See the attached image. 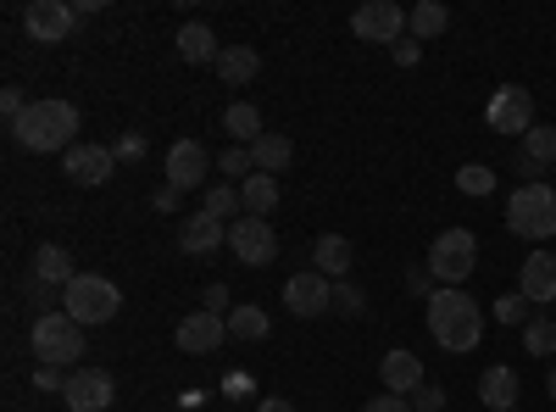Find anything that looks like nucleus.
<instances>
[{
  "label": "nucleus",
  "instance_id": "bb28decb",
  "mask_svg": "<svg viewBox=\"0 0 556 412\" xmlns=\"http://www.w3.org/2000/svg\"><path fill=\"white\" fill-rule=\"evenodd\" d=\"M251 157H256V173H285L290 157H295V146L285 140V134H262V140L251 146Z\"/></svg>",
  "mask_w": 556,
  "mask_h": 412
},
{
  "label": "nucleus",
  "instance_id": "ddd939ff",
  "mask_svg": "<svg viewBox=\"0 0 556 412\" xmlns=\"http://www.w3.org/2000/svg\"><path fill=\"white\" fill-rule=\"evenodd\" d=\"M173 340H178V351L184 357H212L223 340H228V317H217V312H190V317H184V324L173 329Z\"/></svg>",
  "mask_w": 556,
  "mask_h": 412
},
{
  "label": "nucleus",
  "instance_id": "aec40b11",
  "mask_svg": "<svg viewBox=\"0 0 556 412\" xmlns=\"http://www.w3.org/2000/svg\"><path fill=\"white\" fill-rule=\"evenodd\" d=\"M523 301H556V257L551 251H534L523 262Z\"/></svg>",
  "mask_w": 556,
  "mask_h": 412
},
{
  "label": "nucleus",
  "instance_id": "5701e85b",
  "mask_svg": "<svg viewBox=\"0 0 556 412\" xmlns=\"http://www.w3.org/2000/svg\"><path fill=\"white\" fill-rule=\"evenodd\" d=\"M34 279H39V285H62V290H67V285L78 279V273H73V257H67L62 246H39V251H34Z\"/></svg>",
  "mask_w": 556,
  "mask_h": 412
},
{
  "label": "nucleus",
  "instance_id": "7c9ffc66",
  "mask_svg": "<svg viewBox=\"0 0 556 412\" xmlns=\"http://www.w3.org/2000/svg\"><path fill=\"white\" fill-rule=\"evenodd\" d=\"M523 351L529 357H556V317H529L523 324Z\"/></svg>",
  "mask_w": 556,
  "mask_h": 412
},
{
  "label": "nucleus",
  "instance_id": "a18cd8bd",
  "mask_svg": "<svg viewBox=\"0 0 556 412\" xmlns=\"http://www.w3.org/2000/svg\"><path fill=\"white\" fill-rule=\"evenodd\" d=\"M256 412H295L285 396H267V401H256Z\"/></svg>",
  "mask_w": 556,
  "mask_h": 412
},
{
  "label": "nucleus",
  "instance_id": "473e14b6",
  "mask_svg": "<svg viewBox=\"0 0 556 412\" xmlns=\"http://www.w3.org/2000/svg\"><path fill=\"white\" fill-rule=\"evenodd\" d=\"M217 173H228V178H240V185H245V178L256 173V157H251V146H228V151L217 157Z\"/></svg>",
  "mask_w": 556,
  "mask_h": 412
},
{
  "label": "nucleus",
  "instance_id": "7ed1b4c3",
  "mask_svg": "<svg viewBox=\"0 0 556 412\" xmlns=\"http://www.w3.org/2000/svg\"><path fill=\"white\" fill-rule=\"evenodd\" d=\"M62 312L73 317V324H84V329L112 324V317L123 312V290L106 279V273H78V279L62 290Z\"/></svg>",
  "mask_w": 556,
  "mask_h": 412
},
{
  "label": "nucleus",
  "instance_id": "58836bf2",
  "mask_svg": "<svg viewBox=\"0 0 556 412\" xmlns=\"http://www.w3.org/2000/svg\"><path fill=\"white\" fill-rule=\"evenodd\" d=\"M0 112H7V123H17V117L28 112V101H23V89H0Z\"/></svg>",
  "mask_w": 556,
  "mask_h": 412
},
{
  "label": "nucleus",
  "instance_id": "72a5a7b5",
  "mask_svg": "<svg viewBox=\"0 0 556 412\" xmlns=\"http://www.w3.org/2000/svg\"><path fill=\"white\" fill-rule=\"evenodd\" d=\"M490 317H495V324H506V329H518V324H523V296H501V301L490 307Z\"/></svg>",
  "mask_w": 556,
  "mask_h": 412
},
{
  "label": "nucleus",
  "instance_id": "4c0bfd02",
  "mask_svg": "<svg viewBox=\"0 0 556 412\" xmlns=\"http://www.w3.org/2000/svg\"><path fill=\"white\" fill-rule=\"evenodd\" d=\"M390 57H395L401 67H417V57H424V39H412V34H406L401 45H390Z\"/></svg>",
  "mask_w": 556,
  "mask_h": 412
},
{
  "label": "nucleus",
  "instance_id": "f8f14e48",
  "mask_svg": "<svg viewBox=\"0 0 556 412\" xmlns=\"http://www.w3.org/2000/svg\"><path fill=\"white\" fill-rule=\"evenodd\" d=\"M62 401H67L73 412H106V407L117 401V385H112V374H106V369H73V374H67Z\"/></svg>",
  "mask_w": 556,
  "mask_h": 412
},
{
  "label": "nucleus",
  "instance_id": "39448f33",
  "mask_svg": "<svg viewBox=\"0 0 556 412\" xmlns=\"http://www.w3.org/2000/svg\"><path fill=\"white\" fill-rule=\"evenodd\" d=\"M28 340H34V357L51 362V369H78L84 357V324H73L67 312H39Z\"/></svg>",
  "mask_w": 556,
  "mask_h": 412
},
{
  "label": "nucleus",
  "instance_id": "a211bd4d",
  "mask_svg": "<svg viewBox=\"0 0 556 412\" xmlns=\"http://www.w3.org/2000/svg\"><path fill=\"white\" fill-rule=\"evenodd\" d=\"M479 401H484L490 412H513V407H518V374L506 369V362L484 369V379H479Z\"/></svg>",
  "mask_w": 556,
  "mask_h": 412
},
{
  "label": "nucleus",
  "instance_id": "c9c22d12",
  "mask_svg": "<svg viewBox=\"0 0 556 412\" xmlns=\"http://www.w3.org/2000/svg\"><path fill=\"white\" fill-rule=\"evenodd\" d=\"M334 307H340L345 317H362V307H367V296H362L356 285H345V279H340V285H334Z\"/></svg>",
  "mask_w": 556,
  "mask_h": 412
},
{
  "label": "nucleus",
  "instance_id": "a878e982",
  "mask_svg": "<svg viewBox=\"0 0 556 412\" xmlns=\"http://www.w3.org/2000/svg\"><path fill=\"white\" fill-rule=\"evenodd\" d=\"M223 134H235L240 146H256L262 140V112L251 101H235V107L223 112Z\"/></svg>",
  "mask_w": 556,
  "mask_h": 412
},
{
  "label": "nucleus",
  "instance_id": "a19ab883",
  "mask_svg": "<svg viewBox=\"0 0 556 412\" xmlns=\"http://www.w3.org/2000/svg\"><path fill=\"white\" fill-rule=\"evenodd\" d=\"M112 157H123V162H139V157H146V140H139V134H123V140L112 146Z\"/></svg>",
  "mask_w": 556,
  "mask_h": 412
},
{
  "label": "nucleus",
  "instance_id": "4be33fe9",
  "mask_svg": "<svg viewBox=\"0 0 556 412\" xmlns=\"http://www.w3.org/2000/svg\"><path fill=\"white\" fill-rule=\"evenodd\" d=\"M178 57H184V62H195V67H201V62L217 67L223 45H217V34H212L206 23H184V28H178Z\"/></svg>",
  "mask_w": 556,
  "mask_h": 412
},
{
  "label": "nucleus",
  "instance_id": "f3484780",
  "mask_svg": "<svg viewBox=\"0 0 556 412\" xmlns=\"http://www.w3.org/2000/svg\"><path fill=\"white\" fill-rule=\"evenodd\" d=\"M379 379H384L390 396H412L417 385H429V379H424V362H417L412 351H384V357H379Z\"/></svg>",
  "mask_w": 556,
  "mask_h": 412
},
{
  "label": "nucleus",
  "instance_id": "f03ea898",
  "mask_svg": "<svg viewBox=\"0 0 556 412\" xmlns=\"http://www.w3.org/2000/svg\"><path fill=\"white\" fill-rule=\"evenodd\" d=\"M12 140L39 157H51V151L67 157L78 146V107L73 101H28V112L12 123Z\"/></svg>",
  "mask_w": 556,
  "mask_h": 412
},
{
  "label": "nucleus",
  "instance_id": "ea45409f",
  "mask_svg": "<svg viewBox=\"0 0 556 412\" xmlns=\"http://www.w3.org/2000/svg\"><path fill=\"white\" fill-rule=\"evenodd\" d=\"M362 412H412V401H406V396H390V390H384V396H374V401H367Z\"/></svg>",
  "mask_w": 556,
  "mask_h": 412
},
{
  "label": "nucleus",
  "instance_id": "c85d7f7f",
  "mask_svg": "<svg viewBox=\"0 0 556 412\" xmlns=\"http://www.w3.org/2000/svg\"><path fill=\"white\" fill-rule=\"evenodd\" d=\"M201 212H212V217H223V223H240V217H245V201H240V190H235V185H212Z\"/></svg>",
  "mask_w": 556,
  "mask_h": 412
},
{
  "label": "nucleus",
  "instance_id": "412c9836",
  "mask_svg": "<svg viewBox=\"0 0 556 412\" xmlns=\"http://www.w3.org/2000/svg\"><path fill=\"white\" fill-rule=\"evenodd\" d=\"M312 267L323 273V279H345V273H351V240L345 235H317Z\"/></svg>",
  "mask_w": 556,
  "mask_h": 412
},
{
  "label": "nucleus",
  "instance_id": "6e6552de",
  "mask_svg": "<svg viewBox=\"0 0 556 412\" xmlns=\"http://www.w3.org/2000/svg\"><path fill=\"white\" fill-rule=\"evenodd\" d=\"M484 123L495 134H529L534 128V96L523 84H501L490 96V107H484Z\"/></svg>",
  "mask_w": 556,
  "mask_h": 412
},
{
  "label": "nucleus",
  "instance_id": "6ab92c4d",
  "mask_svg": "<svg viewBox=\"0 0 556 412\" xmlns=\"http://www.w3.org/2000/svg\"><path fill=\"white\" fill-rule=\"evenodd\" d=\"M262 73V57H256V45H223V57H217V78L228 89H240Z\"/></svg>",
  "mask_w": 556,
  "mask_h": 412
},
{
  "label": "nucleus",
  "instance_id": "e433bc0d",
  "mask_svg": "<svg viewBox=\"0 0 556 412\" xmlns=\"http://www.w3.org/2000/svg\"><path fill=\"white\" fill-rule=\"evenodd\" d=\"M34 390H67V369H51V362H39V369H34Z\"/></svg>",
  "mask_w": 556,
  "mask_h": 412
},
{
  "label": "nucleus",
  "instance_id": "b1692460",
  "mask_svg": "<svg viewBox=\"0 0 556 412\" xmlns=\"http://www.w3.org/2000/svg\"><path fill=\"white\" fill-rule=\"evenodd\" d=\"M406 28H412V39H440L451 28V12L440 7V0H417V7L406 12Z\"/></svg>",
  "mask_w": 556,
  "mask_h": 412
},
{
  "label": "nucleus",
  "instance_id": "1a4fd4ad",
  "mask_svg": "<svg viewBox=\"0 0 556 412\" xmlns=\"http://www.w3.org/2000/svg\"><path fill=\"white\" fill-rule=\"evenodd\" d=\"M167 185L173 190H212V157L201 140H173L167 146Z\"/></svg>",
  "mask_w": 556,
  "mask_h": 412
},
{
  "label": "nucleus",
  "instance_id": "f257e3e1",
  "mask_svg": "<svg viewBox=\"0 0 556 412\" xmlns=\"http://www.w3.org/2000/svg\"><path fill=\"white\" fill-rule=\"evenodd\" d=\"M429 335H434V346L451 351V357L479 351V340H484V312H479V301H473L468 290H434V296H429Z\"/></svg>",
  "mask_w": 556,
  "mask_h": 412
},
{
  "label": "nucleus",
  "instance_id": "9b49d317",
  "mask_svg": "<svg viewBox=\"0 0 556 412\" xmlns=\"http://www.w3.org/2000/svg\"><path fill=\"white\" fill-rule=\"evenodd\" d=\"M23 28H28L34 45H62L78 28V12L67 7V0H34V7L23 12Z\"/></svg>",
  "mask_w": 556,
  "mask_h": 412
},
{
  "label": "nucleus",
  "instance_id": "37998d69",
  "mask_svg": "<svg viewBox=\"0 0 556 412\" xmlns=\"http://www.w3.org/2000/svg\"><path fill=\"white\" fill-rule=\"evenodd\" d=\"M206 312H217V317L228 312V285H212V290H206Z\"/></svg>",
  "mask_w": 556,
  "mask_h": 412
},
{
  "label": "nucleus",
  "instance_id": "49530a36",
  "mask_svg": "<svg viewBox=\"0 0 556 412\" xmlns=\"http://www.w3.org/2000/svg\"><path fill=\"white\" fill-rule=\"evenodd\" d=\"M551 401H556V369H551Z\"/></svg>",
  "mask_w": 556,
  "mask_h": 412
},
{
  "label": "nucleus",
  "instance_id": "9d476101",
  "mask_svg": "<svg viewBox=\"0 0 556 412\" xmlns=\"http://www.w3.org/2000/svg\"><path fill=\"white\" fill-rule=\"evenodd\" d=\"M228 246H235V257L245 267H267L278 257V235H273V223L267 217H240V223H228Z\"/></svg>",
  "mask_w": 556,
  "mask_h": 412
},
{
  "label": "nucleus",
  "instance_id": "393cba45",
  "mask_svg": "<svg viewBox=\"0 0 556 412\" xmlns=\"http://www.w3.org/2000/svg\"><path fill=\"white\" fill-rule=\"evenodd\" d=\"M240 201H245V217H267L278 207V178L273 173H251L240 185Z\"/></svg>",
  "mask_w": 556,
  "mask_h": 412
},
{
  "label": "nucleus",
  "instance_id": "423d86ee",
  "mask_svg": "<svg viewBox=\"0 0 556 412\" xmlns=\"http://www.w3.org/2000/svg\"><path fill=\"white\" fill-rule=\"evenodd\" d=\"M429 267H434V279L445 290H462V279L479 267V240L468 235V228H440L434 246H429Z\"/></svg>",
  "mask_w": 556,
  "mask_h": 412
},
{
  "label": "nucleus",
  "instance_id": "2f4dec72",
  "mask_svg": "<svg viewBox=\"0 0 556 412\" xmlns=\"http://www.w3.org/2000/svg\"><path fill=\"white\" fill-rule=\"evenodd\" d=\"M456 190H462V196H490V190H495V173H490L484 162H468V167L456 173Z\"/></svg>",
  "mask_w": 556,
  "mask_h": 412
},
{
  "label": "nucleus",
  "instance_id": "4468645a",
  "mask_svg": "<svg viewBox=\"0 0 556 412\" xmlns=\"http://www.w3.org/2000/svg\"><path fill=\"white\" fill-rule=\"evenodd\" d=\"M285 307H290L295 317H317V312L334 307V285L323 279L317 267H306V273H295V279L285 285Z\"/></svg>",
  "mask_w": 556,
  "mask_h": 412
},
{
  "label": "nucleus",
  "instance_id": "2eb2a0df",
  "mask_svg": "<svg viewBox=\"0 0 556 412\" xmlns=\"http://www.w3.org/2000/svg\"><path fill=\"white\" fill-rule=\"evenodd\" d=\"M67 178H73V185H84V190H96V185H106V178H112V167H117V157H112V146H73L67 157Z\"/></svg>",
  "mask_w": 556,
  "mask_h": 412
},
{
  "label": "nucleus",
  "instance_id": "20e7f679",
  "mask_svg": "<svg viewBox=\"0 0 556 412\" xmlns=\"http://www.w3.org/2000/svg\"><path fill=\"white\" fill-rule=\"evenodd\" d=\"M506 228L523 240H551L556 235V185H518L506 201Z\"/></svg>",
  "mask_w": 556,
  "mask_h": 412
},
{
  "label": "nucleus",
  "instance_id": "cd10ccee",
  "mask_svg": "<svg viewBox=\"0 0 556 412\" xmlns=\"http://www.w3.org/2000/svg\"><path fill=\"white\" fill-rule=\"evenodd\" d=\"M518 157H529V162H540V167H556V128L551 123H534L529 134H523V151Z\"/></svg>",
  "mask_w": 556,
  "mask_h": 412
},
{
  "label": "nucleus",
  "instance_id": "f704fd0d",
  "mask_svg": "<svg viewBox=\"0 0 556 412\" xmlns=\"http://www.w3.org/2000/svg\"><path fill=\"white\" fill-rule=\"evenodd\" d=\"M406 401H412V412H445V390L440 385H417Z\"/></svg>",
  "mask_w": 556,
  "mask_h": 412
},
{
  "label": "nucleus",
  "instance_id": "de8ad7c7",
  "mask_svg": "<svg viewBox=\"0 0 556 412\" xmlns=\"http://www.w3.org/2000/svg\"><path fill=\"white\" fill-rule=\"evenodd\" d=\"M551 178H556V167H551Z\"/></svg>",
  "mask_w": 556,
  "mask_h": 412
},
{
  "label": "nucleus",
  "instance_id": "dca6fc26",
  "mask_svg": "<svg viewBox=\"0 0 556 412\" xmlns=\"http://www.w3.org/2000/svg\"><path fill=\"white\" fill-rule=\"evenodd\" d=\"M223 240H228V223L212 217V212H195V217L178 223V246L190 251V257H206V251H217Z\"/></svg>",
  "mask_w": 556,
  "mask_h": 412
},
{
  "label": "nucleus",
  "instance_id": "c03bdc74",
  "mask_svg": "<svg viewBox=\"0 0 556 412\" xmlns=\"http://www.w3.org/2000/svg\"><path fill=\"white\" fill-rule=\"evenodd\" d=\"M178 201H184V190H173V185L156 190V207H162V212H178Z\"/></svg>",
  "mask_w": 556,
  "mask_h": 412
},
{
  "label": "nucleus",
  "instance_id": "79ce46f5",
  "mask_svg": "<svg viewBox=\"0 0 556 412\" xmlns=\"http://www.w3.org/2000/svg\"><path fill=\"white\" fill-rule=\"evenodd\" d=\"M28 290H34V301H39L45 312H56V285H39V279H28Z\"/></svg>",
  "mask_w": 556,
  "mask_h": 412
},
{
  "label": "nucleus",
  "instance_id": "c756f323",
  "mask_svg": "<svg viewBox=\"0 0 556 412\" xmlns=\"http://www.w3.org/2000/svg\"><path fill=\"white\" fill-rule=\"evenodd\" d=\"M273 324H267V312L262 307H235V312H228V335H235V340H262Z\"/></svg>",
  "mask_w": 556,
  "mask_h": 412
},
{
  "label": "nucleus",
  "instance_id": "0eeeda50",
  "mask_svg": "<svg viewBox=\"0 0 556 412\" xmlns=\"http://www.w3.org/2000/svg\"><path fill=\"white\" fill-rule=\"evenodd\" d=\"M351 34L367 45H401L406 39V12L395 0H367V7L351 12Z\"/></svg>",
  "mask_w": 556,
  "mask_h": 412
}]
</instances>
